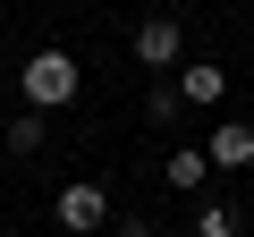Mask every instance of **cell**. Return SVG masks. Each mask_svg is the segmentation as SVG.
<instances>
[{"label":"cell","instance_id":"cell-1","mask_svg":"<svg viewBox=\"0 0 254 237\" xmlns=\"http://www.w3.org/2000/svg\"><path fill=\"white\" fill-rule=\"evenodd\" d=\"M85 93V68H76V51H60V43H43V51H26V68H17V102L26 110H68Z\"/></svg>","mask_w":254,"mask_h":237},{"label":"cell","instance_id":"cell-2","mask_svg":"<svg viewBox=\"0 0 254 237\" xmlns=\"http://www.w3.org/2000/svg\"><path fill=\"white\" fill-rule=\"evenodd\" d=\"M127 59H136V68H187V26L170 17V9H144V26L136 34H127Z\"/></svg>","mask_w":254,"mask_h":237},{"label":"cell","instance_id":"cell-3","mask_svg":"<svg viewBox=\"0 0 254 237\" xmlns=\"http://www.w3.org/2000/svg\"><path fill=\"white\" fill-rule=\"evenodd\" d=\"M51 212H60V229H76V237H110V220H119V212H110V186H93V178H68Z\"/></svg>","mask_w":254,"mask_h":237},{"label":"cell","instance_id":"cell-4","mask_svg":"<svg viewBox=\"0 0 254 237\" xmlns=\"http://www.w3.org/2000/svg\"><path fill=\"white\" fill-rule=\"evenodd\" d=\"M203 153H212V170H254V127L246 118H220L203 136Z\"/></svg>","mask_w":254,"mask_h":237},{"label":"cell","instance_id":"cell-5","mask_svg":"<svg viewBox=\"0 0 254 237\" xmlns=\"http://www.w3.org/2000/svg\"><path fill=\"white\" fill-rule=\"evenodd\" d=\"M203 178H212V153H203V144H178V153L161 161V186H178V195H203Z\"/></svg>","mask_w":254,"mask_h":237},{"label":"cell","instance_id":"cell-6","mask_svg":"<svg viewBox=\"0 0 254 237\" xmlns=\"http://www.w3.org/2000/svg\"><path fill=\"white\" fill-rule=\"evenodd\" d=\"M178 93H187V102H229V68H220V59H187V68H178Z\"/></svg>","mask_w":254,"mask_h":237},{"label":"cell","instance_id":"cell-7","mask_svg":"<svg viewBox=\"0 0 254 237\" xmlns=\"http://www.w3.org/2000/svg\"><path fill=\"white\" fill-rule=\"evenodd\" d=\"M43 136H51V118H43V110H17L9 127H0V144H9V161H34V153H43Z\"/></svg>","mask_w":254,"mask_h":237},{"label":"cell","instance_id":"cell-8","mask_svg":"<svg viewBox=\"0 0 254 237\" xmlns=\"http://www.w3.org/2000/svg\"><path fill=\"white\" fill-rule=\"evenodd\" d=\"M237 203H195V237H237Z\"/></svg>","mask_w":254,"mask_h":237},{"label":"cell","instance_id":"cell-9","mask_svg":"<svg viewBox=\"0 0 254 237\" xmlns=\"http://www.w3.org/2000/svg\"><path fill=\"white\" fill-rule=\"evenodd\" d=\"M178 110H187V93H178V85H153V102H144V118H153V127H170Z\"/></svg>","mask_w":254,"mask_h":237},{"label":"cell","instance_id":"cell-10","mask_svg":"<svg viewBox=\"0 0 254 237\" xmlns=\"http://www.w3.org/2000/svg\"><path fill=\"white\" fill-rule=\"evenodd\" d=\"M110 237H161V229H153V220H136V212H119V220H110Z\"/></svg>","mask_w":254,"mask_h":237},{"label":"cell","instance_id":"cell-11","mask_svg":"<svg viewBox=\"0 0 254 237\" xmlns=\"http://www.w3.org/2000/svg\"><path fill=\"white\" fill-rule=\"evenodd\" d=\"M144 9H178V0H144Z\"/></svg>","mask_w":254,"mask_h":237},{"label":"cell","instance_id":"cell-12","mask_svg":"<svg viewBox=\"0 0 254 237\" xmlns=\"http://www.w3.org/2000/svg\"><path fill=\"white\" fill-rule=\"evenodd\" d=\"M0 161H9V144H0Z\"/></svg>","mask_w":254,"mask_h":237}]
</instances>
